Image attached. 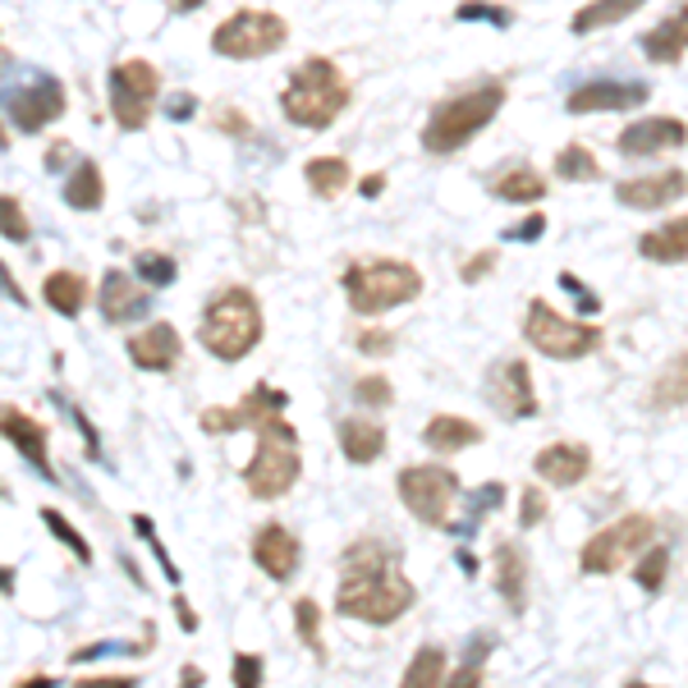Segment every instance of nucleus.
Segmentation results:
<instances>
[{
    "label": "nucleus",
    "mask_w": 688,
    "mask_h": 688,
    "mask_svg": "<svg viewBox=\"0 0 688 688\" xmlns=\"http://www.w3.org/2000/svg\"><path fill=\"white\" fill-rule=\"evenodd\" d=\"M290 42V23L271 10H234L226 23H216L211 51L221 60H262Z\"/></svg>",
    "instance_id": "nucleus-7"
},
{
    "label": "nucleus",
    "mask_w": 688,
    "mask_h": 688,
    "mask_svg": "<svg viewBox=\"0 0 688 688\" xmlns=\"http://www.w3.org/2000/svg\"><path fill=\"white\" fill-rule=\"evenodd\" d=\"M505 83L500 79H482L473 87L455 92V97H446L441 106H431L427 124H423V147L431 156H455L459 147L473 143L487 124L505 111Z\"/></svg>",
    "instance_id": "nucleus-2"
},
{
    "label": "nucleus",
    "mask_w": 688,
    "mask_h": 688,
    "mask_svg": "<svg viewBox=\"0 0 688 688\" xmlns=\"http://www.w3.org/2000/svg\"><path fill=\"white\" fill-rule=\"evenodd\" d=\"M491 267H496V248H482L478 258H468V262L459 267V280H463V285H478V280L491 275Z\"/></svg>",
    "instance_id": "nucleus-48"
},
{
    "label": "nucleus",
    "mask_w": 688,
    "mask_h": 688,
    "mask_svg": "<svg viewBox=\"0 0 688 688\" xmlns=\"http://www.w3.org/2000/svg\"><path fill=\"white\" fill-rule=\"evenodd\" d=\"M358 354H372V358L395 354V335H390V331H377V326L358 331Z\"/></svg>",
    "instance_id": "nucleus-47"
},
{
    "label": "nucleus",
    "mask_w": 688,
    "mask_h": 688,
    "mask_svg": "<svg viewBox=\"0 0 688 688\" xmlns=\"http://www.w3.org/2000/svg\"><path fill=\"white\" fill-rule=\"evenodd\" d=\"M106 87H111V115H115L119 129L124 134L147 129L152 106L161 97V74H156L147 60H119L106 79Z\"/></svg>",
    "instance_id": "nucleus-9"
},
{
    "label": "nucleus",
    "mask_w": 688,
    "mask_h": 688,
    "mask_svg": "<svg viewBox=\"0 0 688 688\" xmlns=\"http://www.w3.org/2000/svg\"><path fill=\"white\" fill-rule=\"evenodd\" d=\"M42 299L60 312V317H79L83 303H87V280L79 271H51L46 285H42Z\"/></svg>",
    "instance_id": "nucleus-31"
},
{
    "label": "nucleus",
    "mask_w": 688,
    "mask_h": 688,
    "mask_svg": "<svg viewBox=\"0 0 688 688\" xmlns=\"http://www.w3.org/2000/svg\"><path fill=\"white\" fill-rule=\"evenodd\" d=\"M0 102H6L10 119L19 124L23 134H38V129H46L51 119L65 115V87H60L55 79H38L33 87H10V92H0Z\"/></svg>",
    "instance_id": "nucleus-13"
},
{
    "label": "nucleus",
    "mask_w": 688,
    "mask_h": 688,
    "mask_svg": "<svg viewBox=\"0 0 688 688\" xmlns=\"http://www.w3.org/2000/svg\"><path fill=\"white\" fill-rule=\"evenodd\" d=\"M688 143V124L679 115H643L634 124H624L619 129V152L624 156H661V152H679Z\"/></svg>",
    "instance_id": "nucleus-15"
},
{
    "label": "nucleus",
    "mask_w": 688,
    "mask_h": 688,
    "mask_svg": "<svg viewBox=\"0 0 688 688\" xmlns=\"http://www.w3.org/2000/svg\"><path fill=\"white\" fill-rule=\"evenodd\" d=\"M230 679H234L239 688H253V684H262V656H253V651H239V656H234V666H230Z\"/></svg>",
    "instance_id": "nucleus-45"
},
{
    "label": "nucleus",
    "mask_w": 688,
    "mask_h": 688,
    "mask_svg": "<svg viewBox=\"0 0 688 688\" xmlns=\"http://www.w3.org/2000/svg\"><path fill=\"white\" fill-rule=\"evenodd\" d=\"M194 111H198V102H194V92H175V97L166 102V115H170V119H189Z\"/></svg>",
    "instance_id": "nucleus-50"
},
{
    "label": "nucleus",
    "mask_w": 688,
    "mask_h": 688,
    "mask_svg": "<svg viewBox=\"0 0 688 688\" xmlns=\"http://www.w3.org/2000/svg\"><path fill=\"white\" fill-rule=\"evenodd\" d=\"M643 6H647V0H587L583 10H574V19H570V33H574V38L602 33V28H611V23L634 19Z\"/></svg>",
    "instance_id": "nucleus-27"
},
{
    "label": "nucleus",
    "mask_w": 688,
    "mask_h": 688,
    "mask_svg": "<svg viewBox=\"0 0 688 688\" xmlns=\"http://www.w3.org/2000/svg\"><path fill=\"white\" fill-rule=\"evenodd\" d=\"M0 436H6V441H10L28 463H33L46 482H60L55 468H51V450H46V427H42L38 418H28L23 409L6 404V409H0Z\"/></svg>",
    "instance_id": "nucleus-18"
},
{
    "label": "nucleus",
    "mask_w": 688,
    "mask_h": 688,
    "mask_svg": "<svg viewBox=\"0 0 688 688\" xmlns=\"http://www.w3.org/2000/svg\"><path fill=\"white\" fill-rule=\"evenodd\" d=\"M134 275L147 280L152 290H166V285H175L179 267H175V258H166V253H138V258H134Z\"/></svg>",
    "instance_id": "nucleus-36"
},
{
    "label": "nucleus",
    "mask_w": 688,
    "mask_h": 688,
    "mask_svg": "<svg viewBox=\"0 0 688 688\" xmlns=\"http://www.w3.org/2000/svg\"><path fill=\"white\" fill-rule=\"evenodd\" d=\"M303 473V459H299V441L294 436H275L262 431L258 436V450L243 468V487L253 491L258 500H280Z\"/></svg>",
    "instance_id": "nucleus-10"
},
{
    "label": "nucleus",
    "mask_w": 688,
    "mask_h": 688,
    "mask_svg": "<svg viewBox=\"0 0 688 688\" xmlns=\"http://www.w3.org/2000/svg\"><path fill=\"white\" fill-rule=\"evenodd\" d=\"M175 611H179V624H184V629H189V634H194V629H198V615L189 611V602H184V597H179V602H175Z\"/></svg>",
    "instance_id": "nucleus-54"
},
{
    "label": "nucleus",
    "mask_w": 688,
    "mask_h": 688,
    "mask_svg": "<svg viewBox=\"0 0 688 688\" xmlns=\"http://www.w3.org/2000/svg\"><path fill=\"white\" fill-rule=\"evenodd\" d=\"M0 597H14V570L0 565Z\"/></svg>",
    "instance_id": "nucleus-55"
},
{
    "label": "nucleus",
    "mask_w": 688,
    "mask_h": 688,
    "mask_svg": "<svg viewBox=\"0 0 688 688\" xmlns=\"http://www.w3.org/2000/svg\"><path fill=\"white\" fill-rule=\"evenodd\" d=\"M175 6V14H194V10H202V0H170Z\"/></svg>",
    "instance_id": "nucleus-56"
},
{
    "label": "nucleus",
    "mask_w": 688,
    "mask_h": 688,
    "mask_svg": "<svg viewBox=\"0 0 688 688\" xmlns=\"http://www.w3.org/2000/svg\"><path fill=\"white\" fill-rule=\"evenodd\" d=\"M533 468H538V478L551 482V487H578L592 473V450L574 446V441H555V446L538 450Z\"/></svg>",
    "instance_id": "nucleus-21"
},
{
    "label": "nucleus",
    "mask_w": 688,
    "mask_h": 688,
    "mask_svg": "<svg viewBox=\"0 0 688 688\" xmlns=\"http://www.w3.org/2000/svg\"><path fill=\"white\" fill-rule=\"evenodd\" d=\"M216 119H221V129H226V134H234V138L253 129V124H248V115H239V111H221Z\"/></svg>",
    "instance_id": "nucleus-51"
},
{
    "label": "nucleus",
    "mask_w": 688,
    "mask_h": 688,
    "mask_svg": "<svg viewBox=\"0 0 688 688\" xmlns=\"http://www.w3.org/2000/svg\"><path fill=\"white\" fill-rule=\"evenodd\" d=\"M491 194L505 198V202H514V207H533V202L546 198V179H542L533 166H514V170H505V175L491 184Z\"/></svg>",
    "instance_id": "nucleus-32"
},
{
    "label": "nucleus",
    "mask_w": 688,
    "mask_h": 688,
    "mask_svg": "<svg viewBox=\"0 0 688 688\" xmlns=\"http://www.w3.org/2000/svg\"><path fill=\"white\" fill-rule=\"evenodd\" d=\"M97 307H102V317H106L111 326H124V322H138L143 312L152 307V299H147V290H138V280H134L129 271L111 267V271L102 275Z\"/></svg>",
    "instance_id": "nucleus-19"
},
{
    "label": "nucleus",
    "mask_w": 688,
    "mask_h": 688,
    "mask_svg": "<svg viewBox=\"0 0 688 688\" xmlns=\"http://www.w3.org/2000/svg\"><path fill=\"white\" fill-rule=\"evenodd\" d=\"M335 436H340L344 459L358 463V468L377 463V459L386 455V427L372 423V418H340V423H335Z\"/></svg>",
    "instance_id": "nucleus-23"
},
{
    "label": "nucleus",
    "mask_w": 688,
    "mask_h": 688,
    "mask_svg": "<svg viewBox=\"0 0 688 688\" xmlns=\"http://www.w3.org/2000/svg\"><path fill=\"white\" fill-rule=\"evenodd\" d=\"M354 87L340 74L331 55H307L303 65L290 74L285 92H280V111L299 129H331V124L350 111Z\"/></svg>",
    "instance_id": "nucleus-3"
},
{
    "label": "nucleus",
    "mask_w": 688,
    "mask_h": 688,
    "mask_svg": "<svg viewBox=\"0 0 688 688\" xmlns=\"http://www.w3.org/2000/svg\"><path fill=\"white\" fill-rule=\"evenodd\" d=\"M647 404H651V409H679V404H688V350L675 354L661 372H656Z\"/></svg>",
    "instance_id": "nucleus-29"
},
{
    "label": "nucleus",
    "mask_w": 688,
    "mask_h": 688,
    "mask_svg": "<svg viewBox=\"0 0 688 688\" xmlns=\"http://www.w3.org/2000/svg\"><path fill=\"white\" fill-rule=\"evenodd\" d=\"M354 395H358V404H372V409H386V404L395 399V390H390L386 377H363V382L354 386Z\"/></svg>",
    "instance_id": "nucleus-43"
},
{
    "label": "nucleus",
    "mask_w": 688,
    "mask_h": 688,
    "mask_svg": "<svg viewBox=\"0 0 688 688\" xmlns=\"http://www.w3.org/2000/svg\"><path fill=\"white\" fill-rule=\"evenodd\" d=\"M358 189H363V198H382V189H386V175H367V179L358 184Z\"/></svg>",
    "instance_id": "nucleus-53"
},
{
    "label": "nucleus",
    "mask_w": 688,
    "mask_h": 688,
    "mask_svg": "<svg viewBox=\"0 0 688 688\" xmlns=\"http://www.w3.org/2000/svg\"><path fill=\"white\" fill-rule=\"evenodd\" d=\"M638 253L647 262H661V267H679L688 262V216H675V221L656 226L638 239Z\"/></svg>",
    "instance_id": "nucleus-25"
},
{
    "label": "nucleus",
    "mask_w": 688,
    "mask_h": 688,
    "mask_svg": "<svg viewBox=\"0 0 688 688\" xmlns=\"http://www.w3.org/2000/svg\"><path fill=\"white\" fill-rule=\"evenodd\" d=\"M129 363L143 372H170L179 363V331L170 322H152L129 335Z\"/></svg>",
    "instance_id": "nucleus-20"
},
{
    "label": "nucleus",
    "mask_w": 688,
    "mask_h": 688,
    "mask_svg": "<svg viewBox=\"0 0 688 688\" xmlns=\"http://www.w3.org/2000/svg\"><path fill=\"white\" fill-rule=\"evenodd\" d=\"M299 560H303L299 538L290 533L285 523H262V528H258V538H253V565H258L267 578H275V583L294 578V574H299Z\"/></svg>",
    "instance_id": "nucleus-17"
},
{
    "label": "nucleus",
    "mask_w": 688,
    "mask_h": 688,
    "mask_svg": "<svg viewBox=\"0 0 688 688\" xmlns=\"http://www.w3.org/2000/svg\"><path fill=\"white\" fill-rule=\"evenodd\" d=\"M542 519H546V496L538 487H528L519 496V528H538Z\"/></svg>",
    "instance_id": "nucleus-44"
},
{
    "label": "nucleus",
    "mask_w": 688,
    "mask_h": 688,
    "mask_svg": "<svg viewBox=\"0 0 688 688\" xmlns=\"http://www.w3.org/2000/svg\"><path fill=\"white\" fill-rule=\"evenodd\" d=\"M551 170H555V179H565V184H597V179H602L597 156H592V147H583V143L560 147L555 161H551Z\"/></svg>",
    "instance_id": "nucleus-33"
},
{
    "label": "nucleus",
    "mask_w": 688,
    "mask_h": 688,
    "mask_svg": "<svg viewBox=\"0 0 688 688\" xmlns=\"http://www.w3.org/2000/svg\"><path fill=\"white\" fill-rule=\"evenodd\" d=\"M399 500L418 523L450 528V510L459 500V478L446 463H414L399 473Z\"/></svg>",
    "instance_id": "nucleus-8"
},
{
    "label": "nucleus",
    "mask_w": 688,
    "mask_h": 688,
    "mask_svg": "<svg viewBox=\"0 0 688 688\" xmlns=\"http://www.w3.org/2000/svg\"><path fill=\"white\" fill-rule=\"evenodd\" d=\"M198 340H202V350L211 358H221V363L248 358L258 350V340H262V303H258V294L243 290V285L221 290L207 303V312H202Z\"/></svg>",
    "instance_id": "nucleus-4"
},
{
    "label": "nucleus",
    "mask_w": 688,
    "mask_h": 688,
    "mask_svg": "<svg viewBox=\"0 0 688 688\" xmlns=\"http://www.w3.org/2000/svg\"><path fill=\"white\" fill-rule=\"evenodd\" d=\"M651 538H656V523H651L647 514H624L619 523L602 528L597 538H587V546H583V555H578V565H583V574H597V578H602V574H615L629 555L647 551Z\"/></svg>",
    "instance_id": "nucleus-11"
},
{
    "label": "nucleus",
    "mask_w": 688,
    "mask_h": 688,
    "mask_svg": "<svg viewBox=\"0 0 688 688\" xmlns=\"http://www.w3.org/2000/svg\"><path fill=\"white\" fill-rule=\"evenodd\" d=\"M468 500H473V514H468V523H459L455 533H473V528H478V523H482V519L500 505V500H505V487H500V482H487V487H478Z\"/></svg>",
    "instance_id": "nucleus-41"
},
{
    "label": "nucleus",
    "mask_w": 688,
    "mask_h": 688,
    "mask_svg": "<svg viewBox=\"0 0 688 688\" xmlns=\"http://www.w3.org/2000/svg\"><path fill=\"white\" fill-rule=\"evenodd\" d=\"M446 684V647H418L409 670H404V688H427Z\"/></svg>",
    "instance_id": "nucleus-34"
},
{
    "label": "nucleus",
    "mask_w": 688,
    "mask_h": 688,
    "mask_svg": "<svg viewBox=\"0 0 688 688\" xmlns=\"http://www.w3.org/2000/svg\"><path fill=\"white\" fill-rule=\"evenodd\" d=\"M491 560H496V587H500V597H505V606L514 615H523L528 611V560H523V551L514 542H496Z\"/></svg>",
    "instance_id": "nucleus-24"
},
{
    "label": "nucleus",
    "mask_w": 688,
    "mask_h": 688,
    "mask_svg": "<svg viewBox=\"0 0 688 688\" xmlns=\"http://www.w3.org/2000/svg\"><path fill=\"white\" fill-rule=\"evenodd\" d=\"M294 624H299L303 647L322 656V606L312 602V597H299V602H294Z\"/></svg>",
    "instance_id": "nucleus-38"
},
{
    "label": "nucleus",
    "mask_w": 688,
    "mask_h": 688,
    "mask_svg": "<svg viewBox=\"0 0 688 688\" xmlns=\"http://www.w3.org/2000/svg\"><path fill=\"white\" fill-rule=\"evenodd\" d=\"M487 404L500 414V418H538V390H533V372H528L523 358H510V363H496L487 372Z\"/></svg>",
    "instance_id": "nucleus-12"
},
{
    "label": "nucleus",
    "mask_w": 688,
    "mask_h": 688,
    "mask_svg": "<svg viewBox=\"0 0 688 688\" xmlns=\"http://www.w3.org/2000/svg\"><path fill=\"white\" fill-rule=\"evenodd\" d=\"M0 147H10V134L6 129H0Z\"/></svg>",
    "instance_id": "nucleus-58"
},
{
    "label": "nucleus",
    "mask_w": 688,
    "mask_h": 688,
    "mask_svg": "<svg viewBox=\"0 0 688 688\" xmlns=\"http://www.w3.org/2000/svg\"><path fill=\"white\" fill-rule=\"evenodd\" d=\"M666 570H670V551L666 546H651L638 565H634V578L643 592H661L666 587Z\"/></svg>",
    "instance_id": "nucleus-37"
},
{
    "label": "nucleus",
    "mask_w": 688,
    "mask_h": 688,
    "mask_svg": "<svg viewBox=\"0 0 688 688\" xmlns=\"http://www.w3.org/2000/svg\"><path fill=\"white\" fill-rule=\"evenodd\" d=\"M0 234H6L10 243H28V239H33V226H28L23 202L10 198V194H0Z\"/></svg>",
    "instance_id": "nucleus-39"
},
{
    "label": "nucleus",
    "mask_w": 688,
    "mask_h": 688,
    "mask_svg": "<svg viewBox=\"0 0 688 688\" xmlns=\"http://www.w3.org/2000/svg\"><path fill=\"white\" fill-rule=\"evenodd\" d=\"M65 202L74 211H97L106 202V179H102V166L97 161H79L65 179Z\"/></svg>",
    "instance_id": "nucleus-30"
},
{
    "label": "nucleus",
    "mask_w": 688,
    "mask_h": 688,
    "mask_svg": "<svg viewBox=\"0 0 688 688\" xmlns=\"http://www.w3.org/2000/svg\"><path fill=\"white\" fill-rule=\"evenodd\" d=\"M303 179H307L312 194L331 202V198H340L344 189H350L354 170H350V161H344V156H312V161L303 166Z\"/></svg>",
    "instance_id": "nucleus-28"
},
{
    "label": "nucleus",
    "mask_w": 688,
    "mask_h": 688,
    "mask_svg": "<svg viewBox=\"0 0 688 688\" xmlns=\"http://www.w3.org/2000/svg\"><path fill=\"white\" fill-rule=\"evenodd\" d=\"M42 523L51 528V538H55L60 546H70V551H74L79 565H92V546H87V538L79 533V528H74L65 514H60V510H42Z\"/></svg>",
    "instance_id": "nucleus-35"
},
{
    "label": "nucleus",
    "mask_w": 688,
    "mask_h": 688,
    "mask_svg": "<svg viewBox=\"0 0 688 688\" xmlns=\"http://www.w3.org/2000/svg\"><path fill=\"white\" fill-rule=\"evenodd\" d=\"M688 194V170H651L638 179H619L615 184V202L629 211H656V207H675Z\"/></svg>",
    "instance_id": "nucleus-16"
},
{
    "label": "nucleus",
    "mask_w": 688,
    "mask_h": 688,
    "mask_svg": "<svg viewBox=\"0 0 688 688\" xmlns=\"http://www.w3.org/2000/svg\"><path fill=\"white\" fill-rule=\"evenodd\" d=\"M0 290H6V294H10L14 303H28V294H23L19 285H14V280H10V271H6V262H0Z\"/></svg>",
    "instance_id": "nucleus-52"
},
{
    "label": "nucleus",
    "mask_w": 688,
    "mask_h": 688,
    "mask_svg": "<svg viewBox=\"0 0 688 688\" xmlns=\"http://www.w3.org/2000/svg\"><path fill=\"white\" fill-rule=\"evenodd\" d=\"M423 441L436 450V455H455V450H468L482 441V427L468 423L459 414H436L427 427H423Z\"/></svg>",
    "instance_id": "nucleus-26"
},
{
    "label": "nucleus",
    "mask_w": 688,
    "mask_h": 688,
    "mask_svg": "<svg viewBox=\"0 0 688 688\" xmlns=\"http://www.w3.org/2000/svg\"><path fill=\"white\" fill-rule=\"evenodd\" d=\"M184 684H202V670L198 666H184Z\"/></svg>",
    "instance_id": "nucleus-57"
},
{
    "label": "nucleus",
    "mask_w": 688,
    "mask_h": 688,
    "mask_svg": "<svg viewBox=\"0 0 688 688\" xmlns=\"http://www.w3.org/2000/svg\"><path fill=\"white\" fill-rule=\"evenodd\" d=\"M344 285V299L358 317H377V312H390V307H404L423 294V275L418 267L409 262H390V258H377V262H354L344 267L340 275Z\"/></svg>",
    "instance_id": "nucleus-5"
},
{
    "label": "nucleus",
    "mask_w": 688,
    "mask_h": 688,
    "mask_svg": "<svg viewBox=\"0 0 688 688\" xmlns=\"http://www.w3.org/2000/svg\"><path fill=\"white\" fill-rule=\"evenodd\" d=\"M414 583L390 565V551L382 542H358L344 551V578L335 587V611L344 619L395 624L414 606Z\"/></svg>",
    "instance_id": "nucleus-1"
},
{
    "label": "nucleus",
    "mask_w": 688,
    "mask_h": 688,
    "mask_svg": "<svg viewBox=\"0 0 688 688\" xmlns=\"http://www.w3.org/2000/svg\"><path fill=\"white\" fill-rule=\"evenodd\" d=\"M0 496H6V482H0Z\"/></svg>",
    "instance_id": "nucleus-59"
},
{
    "label": "nucleus",
    "mask_w": 688,
    "mask_h": 688,
    "mask_svg": "<svg viewBox=\"0 0 688 688\" xmlns=\"http://www.w3.org/2000/svg\"><path fill=\"white\" fill-rule=\"evenodd\" d=\"M459 23H491V28H510L514 23V10L505 6H491V0H463V6L455 10Z\"/></svg>",
    "instance_id": "nucleus-40"
},
{
    "label": "nucleus",
    "mask_w": 688,
    "mask_h": 688,
    "mask_svg": "<svg viewBox=\"0 0 688 688\" xmlns=\"http://www.w3.org/2000/svg\"><path fill=\"white\" fill-rule=\"evenodd\" d=\"M647 97H651L647 83H634V79H592V83H578V87L570 92V97H565V111H570V115L638 111Z\"/></svg>",
    "instance_id": "nucleus-14"
},
{
    "label": "nucleus",
    "mask_w": 688,
    "mask_h": 688,
    "mask_svg": "<svg viewBox=\"0 0 688 688\" xmlns=\"http://www.w3.org/2000/svg\"><path fill=\"white\" fill-rule=\"evenodd\" d=\"M134 528H138V533H143V542L152 546V555H156V560H161V570H166V578H170V583H179V565H175V560L166 555L161 538H156V523H152L147 514H134Z\"/></svg>",
    "instance_id": "nucleus-42"
},
{
    "label": "nucleus",
    "mask_w": 688,
    "mask_h": 688,
    "mask_svg": "<svg viewBox=\"0 0 688 688\" xmlns=\"http://www.w3.org/2000/svg\"><path fill=\"white\" fill-rule=\"evenodd\" d=\"M643 55L651 60V65H679V60L688 55V0L684 6H675L661 23H651V33H643Z\"/></svg>",
    "instance_id": "nucleus-22"
},
{
    "label": "nucleus",
    "mask_w": 688,
    "mask_h": 688,
    "mask_svg": "<svg viewBox=\"0 0 688 688\" xmlns=\"http://www.w3.org/2000/svg\"><path fill=\"white\" fill-rule=\"evenodd\" d=\"M560 285H565V290H570V294L583 303V312H597V307H602V303H597V294H592V290L583 285V280H578L574 271H560Z\"/></svg>",
    "instance_id": "nucleus-49"
},
{
    "label": "nucleus",
    "mask_w": 688,
    "mask_h": 688,
    "mask_svg": "<svg viewBox=\"0 0 688 688\" xmlns=\"http://www.w3.org/2000/svg\"><path fill=\"white\" fill-rule=\"evenodd\" d=\"M523 340L533 344L538 354L555 358V363H574L602 350L606 331L597 322H574V317H560V312L542 299L528 303V317H523Z\"/></svg>",
    "instance_id": "nucleus-6"
},
{
    "label": "nucleus",
    "mask_w": 688,
    "mask_h": 688,
    "mask_svg": "<svg viewBox=\"0 0 688 688\" xmlns=\"http://www.w3.org/2000/svg\"><path fill=\"white\" fill-rule=\"evenodd\" d=\"M542 234H546V216H542V211H528L519 226L505 230V243H533V239H542Z\"/></svg>",
    "instance_id": "nucleus-46"
}]
</instances>
